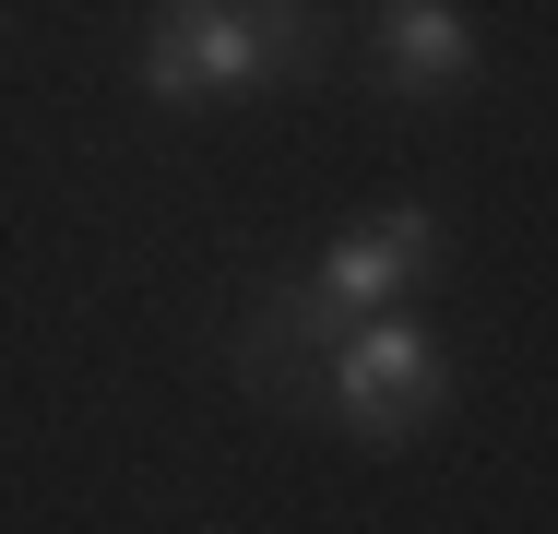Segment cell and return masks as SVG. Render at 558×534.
<instances>
[{"instance_id": "obj_1", "label": "cell", "mask_w": 558, "mask_h": 534, "mask_svg": "<svg viewBox=\"0 0 558 534\" xmlns=\"http://www.w3.org/2000/svg\"><path fill=\"white\" fill-rule=\"evenodd\" d=\"M322 60V24L310 12H250V0H179L155 12L143 36V96L155 107H215V96H250V84H286Z\"/></svg>"}, {"instance_id": "obj_2", "label": "cell", "mask_w": 558, "mask_h": 534, "mask_svg": "<svg viewBox=\"0 0 558 534\" xmlns=\"http://www.w3.org/2000/svg\"><path fill=\"white\" fill-rule=\"evenodd\" d=\"M368 320L344 310L322 274H298V286H262L250 298V332H238V380L262 392V404H286V416H310V404H333V356L356 344Z\"/></svg>"}, {"instance_id": "obj_3", "label": "cell", "mask_w": 558, "mask_h": 534, "mask_svg": "<svg viewBox=\"0 0 558 534\" xmlns=\"http://www.w3.org/2000/svg\"><path fill=\"white\" fill-rule=\"evenodd\" d=\"M440 404H451V356H440L428 320H368L333 356V416L356 439H416Z\"/></svg>"}, {"instance_id": "obj_4", "label": "cell", "mask_w": 558, "mask_h": 534, "mask_svg": "<svg viewBox=\"0 0 558 534\" xmlns=\"http://www.w3.org/2000/svg\"><path fill=\"white\" fill-rule=\"evenodd\" d=\"M440 274V214L428 203H380L368 226H344L322 250V286H333L356 320H404V298Z\"/></svg>"}, {"instance_id": "obj_5", "label": "cell", "mask_w": 558, "mask_h": 534, "mask_svg": "<svg viewBox=\"0 0 558 534\" xmlns=\"http://www.w3.org/2000/svg\"><path fill=\"white\" fill-rule=\"evenodd\" d=\"M368 60H380L392 96H463V84H475V24H463L451 0H392V12L368 24Z\"/></svg>"}]
</instances>
